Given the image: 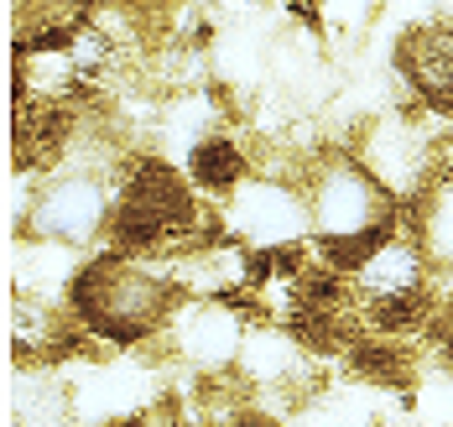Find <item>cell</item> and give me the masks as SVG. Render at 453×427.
Listing matches in <instances>:
<instances>
[{"mask_svg": "<svg viewBox=\"0 0 453 427\" xmlns=\"http://www.w3.org/2000/svg\"><path fill=\"white\" fill-rule=\"evenodd\" d=\"M250 329H256V313L245 297H182L162 339L151 344V355H162L173 376L229 380L240 370Z\"/></svg>", "mask_w": 453, "mask_h": 427, "instance_id": "5", "label": "cell"}, {"mask_svg": "<svg viewBox=\"0 0 453 427\" xmlns=\"http://www.w3.org/2000/svg\"><path fill=\"white\" fill-rule=\"evenodd\" d=\"M178 167H182V178L193 183V193H198L203 203H225L229 193L240 188L261 162H256V146L245 141L234 126H225V131L203 136V141L193 146Z\"/></svg>", "mask_w": 453, "mask_h": 427, "instance_id": "8", "label": "cell"}, {"mask_svg": "<svg viewBox=\"0 0 453 427\" xmlns=\"http://www.w3.org/2000/svg\"><path fill=\"white\" fill-rule=\"evenodd\" d=\"M115 198H120V178L99 172V167H79V162H63L42 172L37 183V203H32V219L16 240H42V245H63V250H89L110 240L115 225Z\"/></svg>", "mask_w": 453, "mask_h": 427, "instance_id": "6", "label": "cell"}, {"mask_svg": "<svg viewBox=\"0 0 453 427\" xmlns=\"http://www.w3.org/2000/svg\"><path fill=\"white\" fill-rule=\"evenodd\" d=\"M297 21H313L328 37V48H360L370 27L386 16V0H287Z\"/></svg>", "mask_w": 453, "mask_h": 427, "instance_id": "11", "label": "cell"}, {"mask_svg": "<svg viewBox=\"0 0 453 427\" xmlns=\"http://www.w3.org/2000/svg\"><path fill=\"white\" fill-rule=\"evenodd\" d=\"M104 427H162V423H157V412H146V417H126V423H104Z\"/></svg>", "mask_w": 453, "mask_h": 427, "instance_id": "13", "label": "cell"}, {"mask_svg": "<svg viewBox=\"0 0 453 427\" xmlns=\"http://www.w3.org/2000/svg\"><path fill=\"white\" fill-rule=\"evenodd\" d=\"M303 193L313 219L318 261L349 271L365 255L407 225V209L375 183V172L344 141H323L303 162Z\"/></svg>", "mask_w": 453, "mask_h": 427, "instance_id": "2", "label": "cell"}, {"mask_svg": "<svg viewBox=\"0 0 453 427\" xmlns=\"http://www.w3.org/2000/svg\"><path fill=\"white\" fill-rule=\"evenodd\" d=\"M443 120L449 115H427L417 104H391V110L370 115L365 126H355L344 136V146L375 172V183L407 209L443 172Z\"/></svg>", "mask_w": 453, "mask_h": 427, "instance_id": "3", "label": "cell"}, {"mask_svg": "<svg viewBox=\"0 0 453 427\" xmlns=\"http://www.w3.org/2000/svg\"><path fill=\"white\" fill-rule=\"evenodd\" d=\"M198 5L214 27H234V21H266L272 0H198Z\"/></svg>", "mask_w": 453, "mask_h": 427, "instance_id": "12", "label": "cell"}, {"mask_svg": "<svg viewBox=\"0 0 453 427\" xmlns=\"http://www.w3.org/2000/svg\"><path fill=\"white\" fill-rule=\"evenodd\" d=\"M407 230L417 235V245L427 250L433 271L453 277V167L438 172L417 203H407Z\"/></svg>", "mask_w": 453, "mask_h": 427, "instance_id": "10", "label": "cell"}, {"mask_svg": "<svg viewBox=\"0 0 453 427\" xmlns=\"http://www.w3.org/2000/svg\"><path fill=\"white\" fill-rule=\"evenodd\" d=\"M178 302H182V286L173 261L115 250V245L84 255L73 282H68V313L84 329V339L104 355L151 349Z\"/></svg>", "mask_w": 453, "mask_h": 427, "instance_id": "1", "label": "cell"}, {"mask_svg": "<svg viewBox=\"0 0 453 427\" xmlns=\"http://www.w3.org/2000/svg\"><path fill=\"white\" fill-rule=\"evenodd\" d=\"M5 407H11V427H79L73 385L63 370L47 365H16Z\"/></svg>", "mask_w": 453, "mask_h": 427, "instance_id": "9", "label": "cell"}, {"mask_svg": "<svg viewBox=\"0 0 453 427\" xmlns=\"http://www.w3.org/2000/svg\"><path fill=\"white\" fill-rule=\"evenodd\" d=\"M219 209V225L229 240H240L256 255H292L313 250V219H308V193H303V167H276L261 162Z\"/></svg>", "mask_w": 453, "mask_h": 427, "instance_id": "4", "label": "cell"}, {"mask_svg": "<svg viewBox=\"0 0 453 427\" xmlns=\"http://www.w3.org/2000/svg\"><path fill=\"white\" fill-rule=\"evenodd\" d=\"M391 73L402 79L407 104L427 115H453V16H422L396 32Z\"/></svg>", "mask_w": 453, "mask_h": 427, "instance_id": "7", "label": "cell"}]
</instances>
